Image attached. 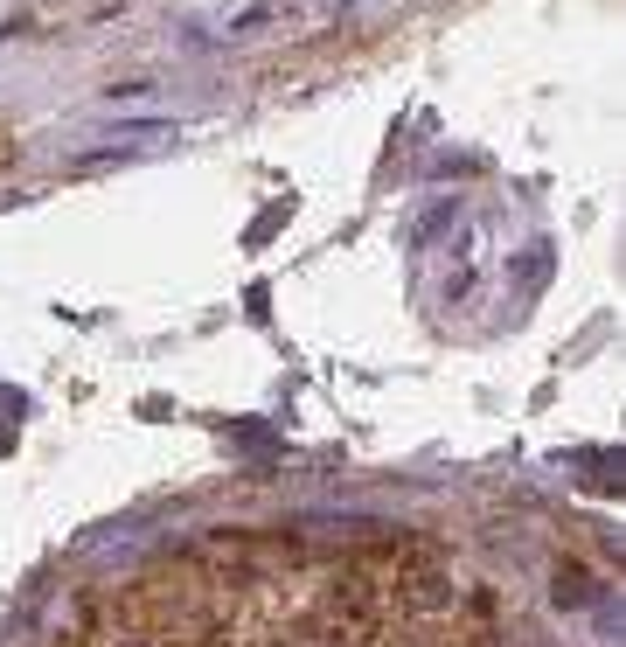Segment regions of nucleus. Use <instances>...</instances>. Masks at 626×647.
<instances>
[{
    "instance_id": "obj_1",
    "label": "nucleus",
    "mask_w": 626,
    "mask_h": 647,
    "mask_svg": "<svg viewBox=\"0 0 626 647\" xmlns=\"http://www.w3.org/2000/svg\"><path fill=\"white\" fill-rule=\"evenodd\" d=\"M307 0H251V7H237L230 14V35H258V28H272V21H286V14H300Z\"/></svg>"
}]
</instances>
